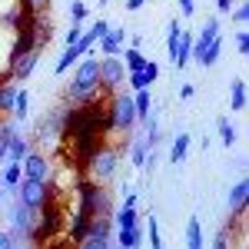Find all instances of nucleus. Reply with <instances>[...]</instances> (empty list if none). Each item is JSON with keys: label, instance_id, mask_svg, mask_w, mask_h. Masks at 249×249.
Listing matches in <instances>:
<instances>
[{"label": "nucleus", "instance_id": "1", "mask_svg": "<svg viewBox=\"0 0 249 249\" xmlns=\"http://www.w3.org/2000/svg\"><path fill=\"white\" fill-rule=\"evenodd\" d=\"M100 93H103L100 90V60L93 53H87V57L77 60L73 80L67 87V103L70 107H83V103H93Z\"/></svg>", "mask_w": 249, "mask_h": 249}, {"label": "nucleus", "instance_id": "2", "mask_svg": "<svg viewBox=\"0 0 249 249\" xmlns=\"http://www.w3.org/2000/svg\"><path fill=\"white\" fill-rule=\"evenodd\" d=\"M120 146H100L96 143L93 150L87 153V160H83V170H87V179H93V183H110L116 176V166H120Z\"/></svg>", "mask_w": 249, "mask_h": 249}, {"label": "nucleus", "instance_id": "3", "mask_svg": "<svg viewBox=\"0 0 249 249\" xmlns=\"http://www.w3.org/2000/svg\"><path fill=\"white\" fill-rule=\"evenodd\" d=\"M77 210L87 213V216H113V196L103 183H93V179H83L77 186Z\"/></svg>", "mask_w": 249, "mask_h": 249}, {"label": "nucleus", "instance_id": "4", "mask_svg": "<svg viewBox=\"0 0 249 249\" xmlns=\"http://www.w3.org/2000/svg\"><path fill=\"white\" fill-rule=\"evenodd\" d=\"M136 123V110H133V93H110V107H107V130L113 133H130Z\"/></svg>", "mask_w": 249, "mask_h": 249}, {"label": "nucleus", "instance_id": "5", "mask_svg": "<svg viewBox=\"0 0 249 249\" xmlns=\"http://www.w3.org/2000/svg\"><path fill=\"white\" fill-rule=\"evenodd\" d=\"M37 219H40V210H30L17 199L14 210H10V236L17 243H37Z\"/></svg>", "mask_w": 249, "mask_h": 249}, {"label": "nucleus", "instance_id": "6", "mask_svg": "<svg viewBox=\"0 0 249 249\" xmlns=\"http://www.w3.org/2000/svg\"><path fill=\"white\" fill-rule=\"evenodd\" d=\"M14 190H17V199L23 206H30V210H43L47 203H53V183H47V179H30V176H23Z\"/></svg>", "mask_w": 249, "mask_h": 249}, {"label": "nucleus", "instance_id": "7", "mask_svg": "<svg viewBox=\"0 0 249 249\" xmlns=\"http://www.w3.org/2000/svg\"><path fill=\"white\" fill-rule=\"evenodd\" d=\"M113 243V216H90L87 232L80 236L77 246L83 249H107Z\"/></svg>", "mask_w": 249, "mask_h": 249}, {"label": "nucleus", "instance_id": "8", "mask_svg": "<svg viewBox=\"0 0 249 249\" xmlns=\"http://www.w3.org/2000/svg\"><path fill=\"white\" fill-rule=\"evenodd\" d=\"M126 83V67L120 57H100V90L110 96Z\"/></svg>", "mask_w": 249, "mask_h": 249}, {"label": "nucleus", "instance_id": "9", "mask_svg": "<svg viewBox=\"0 0 249 249\" xmlns=\"http://www.w3.org/2000/svg\"><path fill=\"white\" fill-rule=\"evenodd\" d=\"M40 57H43V47H30L27 53H20V57L7 60V63H10V67H7V77L14 80V83H23V80L37 70V60H40Z\"/></svg>", "mask_w": 249, "mask_h": 249}, {"label": "nucleus", "instance_id": "10", "mask_svg": "<svg viewBox=\"0 0 249 249\" xmlns=\"http://www.w3.org/2000/svg\"><path fill=\"white\" fill-rule=\"evenodd\" d=\"M20 166H23V176H30V179H47V183H53V166H50V160L43 153H30L20 160Z\"/></svg>", "mask_w": 249, "mask_h": 249}, {"label": "nucleus", "instance_id": "11", "mask_svg": "<svg viewBox=\"0 0 249 249\" xmlns=\"http://www.w3.org/2000/svg\"><path fill=\"white\" fill-rule=\"evenodd\" d=\"M219 37V20L210 17L206 23H203V30H199V37H193V50H190V60H196L199 63V57H203V50L210 47L213 40Z\"/></svg>", "mask_w": 249, "mask_h": 249}, {"label": "nucleus", "instance_id": "12", "mask_svg": "<svg viewBox=\"0 0 249 249\" xmlns=\"http://www.w3.org/2000/svg\"><path fill=\"white\" fill-rule=\"evenodd\" d=\"M107 30H110V23H107V20H96L93 27H87V30L80 34V40H77V50L83 53V57H87V53H93V50H96V43H100V37H103Z\"/></svg>", "mask_w": 249, "mask_h": 249}, {"label": "nucleus", "instance_id": "13", "mask_svg": "<svg viewBox=\"0 0 249 249\" xmlns=\"http://www.w3.org/2000/svg\"><path fill=\"white\" fill-rule=\"evenodd\" d=\"M123 40H126V30L123 27H110L103 37H100V53L103 57H120V50H123Z\"/></svg>", "mask_w": 249, "mask_h": 249}, {"label": "nucleus", "instance_id": "14", "mask_svg": "<svg viewBox=\"0 0 249 249\" xmlns=\"http://www.w3.org/2000/svg\"><path fill=\"white\" fill-rule=\"evenodd\" d=\"M3 136H7V160H23L27 156V136H20L14 130V123H3Z\"/></svg>", "mask_w": 249, "mask_h": 249}, {"label": "nucleus", "instance_id": "15", "mask_svg": "<svg viewBox=\"0 0 249 249\" xmlns=\"http://www.w3.org/2000/svg\"><path fill=\"white\" fill-rule=\"evenodd\" d=\"M17 90H20V83H14V80L7 77H0V116H10L14 113V100H17Z\"/></svg>", "mask_w": 249, "mask_h": 249}, {"label": "nucleus", "instance_id": "16", "mask_svg": "<svg viewBox=\"0 0 249 249\" xmlns=\"http://www.w3.org/2000/svg\"><path fill=\"white\" fill-rule=\"evenodd\" d=\"M246 203H249V183H246V176H239L230 190V213L232 216L236 213H246Z\"/></svg>", "mask_w": 249, "mask_h": 249}, {"label": "nucleus", "instance_id": "17", "mask_svg": "<svg viewBox=\"0 0 249 249\" xmlns=\"http://www.w3.org/2000/svg\"><path fill=\"white\" fill-rule=\"evenodd\" d=\"M113 239L123 249H136L140 243H143V226L136 223V226H126V230H113Z\"/></svg>", "mask_w": 249, "mask_h": 249}, {"label": "nucleus", "instance_id": "18", "mask_svg": "<svg viewBox=\"0 0 249 249\" xmlns=\"http://www.w3.org/2000/svg\"><path fill=\"white\" fill-rule=\"evenodd\" d=\"M133 110H136V120H140V123H146V120H150V110H153L150 87H143V90H133Z\"/></svg>", "mask_w": 249, "mask_h": 249}, {"label": "nucleus", "instance_id": "19", "mask_svg": "<svg viewBox=\"0 0 249 249\" xmlns=\"http://www.w3.org/2000/svg\"><path fill=\"white\" fill-rule=\"evenodd\" d=\"M190 143H193L190 133H176V140H173V146H170V163H173V166L186 160V153H190Z\"/></svg>", "mask_w": 249, "mask_h": 249}, {"label": "nucleus", "instance_id": "20", "mask_svg": "<svg viewBox=\"0 0 249 249\" xmlns=\"http://www.w3.org/2000/svg\"><path fill=\"white\" fill-rule=\"evenodd\" d=\"M140 223V213H136V206H120V210L113 213V230H126V226H136Z\"/></svg>", "mask_w": 249, "mask_h": 249}, {"label": "nucleus", "instance_id": "21", "mask_svg": "<svg viewBox=\"0 0 249 249\" xmlns=\"http://www.w3.org/2000/svg\"><path fill=\"white\" fill-rule=\"evenodd\" d=\"M186 246L190 249H203V223H199V216H190L186 219Z\"/></svg>", "mask_w": 249, "mask_h": 249}, {"label": "nucleus", "instance_id": "22", "mask_svg": "<svg viewBox=\"0 0 249 249\" xmlns=\"http://www.w3.org/2000/svg\"><path fill=\"white\" fill-rule=\"evenodd\" d=\"M80 57H83V53H80L77 47H63V53H60V60L53 63V73H57V77H63V73H67L70 67H77V60H80Z\"/></svg>", "mask_w": 249, "mask_h": 249}, {"label": "nucleus", "instance_id": "23", "mask_svg": "<svg viewBox=\"0 0 249 249\" xmlns=\"http://www.w3.org/2000/svg\"><path fill=\"white\" fill-rule=\"evenodd\" d=\"M179 34H183V23L173 17L170 23H166V53H170V60L176 57V47H179Z\"/></svg>", "mask_w": 249, "mask_h": 249}, {"label": "nucleus", "instance_id": "24", "mask_svg": "<svg viewBox=\"0 0 249 249\" xmlns=\"http://www.w3.org/2000/svg\"><path fill=\"white\" fill-rule=\"evenodd\" d=\"M230 107L239 113V110H246V80H232V90H230Z\"/></svg>", "mask_w": 249, "mask_h": 249}, {"label": "nucleus", "instance_id": "25", "mask_svg": "<svg viewBox=\"0 0 249 249\" xmlns=\"http://www.w3.org/2000/svg\"><path fill=\"white\" fill-rule=\"evenodd\" d=\"M126 153H130V163H133V166H143V163H146V153H150V146H146L143 140H130Z\"/></svg>", "mask_w": 249, "mask_h": 249}, {"label": "nucleus", "instance_id": "26", "mask_svg": "<svg viewBox=\"0 0 249 249\" xmlns=\"http://www.w3.org/2000/svg\"><path fill=\"white\" fill-rule=\"evenodd\" d=\"M219 53H223V37H216L210 47L203 50V57H199V63H196V67H213V63L219 60Z\"/></svg>", "mask_w": 249, "mask_h": 249}, {"label": "nucleus", "instance_id": "27", "mask_svg": "<svg viewBox=\"0 0 249 249\" xmlns=\"http://www.w3.org/2000/svg\"><path fill=\"white\" fill-rule=\"evenodd\" d=\"M27 113H30V93H27V90H17V100H14V113H10V120H27Z\"/></svg>", "mask_w": 249, "mask_h": 249}, {"label": "nucleus", "instance_id": "28", "mask_svg": "<svg viewBox=\"0 0 249 249\" xmlns=\"http://www.w3.org/2000/svg\"><path fill=\"white\" fill-rule=\"evenodd\" d=\"M20 179H23V166H20V160H10V166L3 170V186H7V190H14Z\"/></svg>", "mask_w": 249, "mask_h": 249}, {"label": "nucleus", "instance_id": "29", "mask_svg": "<svg viewBox=\"0 0 249 249\" xmlns=\"http://www.w3.org/2000/svg\"><path fill=\"white\" fill-rule=\"evenodd\" d=\"M219 140H223V146H226V150L236 146V130H232L230 120H219Z\"/></svg>", "mask_w": 249, "mask_h": 249}, {"label": "nucleus", "instance_id": "30", "mask_svg": "<svg viewBox=\"0 0 249 249\" xmlns=\"http://www.w3.org/2000/svg\"><path fill=\"white\" fill-rule=\"evenodd\" d=\"M87 14H90V7H87L83 0H73V3H70V20H73V23H83Z\"/></svg>", "mask_w": 249, "mask_h": 249}, {"label": "nucleus", "instance_id": "31", "mask_svg": "<svg viewBox=\"0 0 249 249\" xmlns=\"http://www.w3.org/2000/svg\"><path fill=\"white\" fill-rule=\"evenodd\" d=\"M230 243H232V226H230V223H226L223 230L216 232V239H213V246H216V249H226V246H230Z\"/></svg>", "mask_w": 249, "mask_h": 249}, {"label": "nucleus", "instance_id": "32", "mask_svg": "<svg viewBox=\"0 0 249 249\" xmlns=\"http://www.w3.org/2000/svg\"><path fill=\"white\" fill-rule=\"evenodd\" d=\"M146 230H150V246L160 249L163 246V239H160V226H156V216L150 213V219H146Z\"/></svg>", "mask_w": 249, "mask_h": 249}, {"label": "nucleus", "instance_id": "33", "mask_svg": "<svg viewBox=\"0 0 249 249\" xmlns=\"http://www.w3.org/2000/svg\"><path fill=\"white\" fill-rule=\"evenodd\" d=\"M140 73H143V77H146V83L153 87V83H156V77H160V63H153V60H146Z\"/></svg>", "mask_w": 249, "mask_h": 249}, {"label": "nucleus", "instance_id": "34", "mask_svg": "<svg viewBox=\"0 0 249 249\" xmlns=\"http://www.w3.org/2000/svg\"><path fill=\"white\" fill-rule=\"evenodd\" d=\"M232 20H236L239 27H246V23H249V3H239V7H232Z\"/></svg>", "mask_w": 249, "mask_h": 249}, {"label": "nucleus", "instance_id": "35", "mask_svg": "<svg viewBox=\"0 0 249 249\" xmlns=\"http://www.w3.org/2000/svg\"><path fill=\"white\" fill-rule=\"evenodd\" d=\"M126 87H130V90H143V87H150V83H146V77L136 70V73H126Z\"/></svg>", "mask_w": 249, "mask_h": 249}, {"label": "nucleus", "instance_id": "36", "mask_svg": "<svg viewBox=\"0 0 249 249\" xmlns=\"http://www.w3.org/2000/svg\"><path fill=\"white\" fill-rule=\"evenodd\" d=\"M20 7H27V10L37 17L40 10H47V7H50V0H20Z\"/></svg>", "mask_w": 249, "mask_h": 249}, {"label": "nucleus", "instance_id": "37", "mask_svg": "<svg viewBox=\"0 0 249 249\" xmlns=\"http://www.w3.org/2000/svg\"><path fill=\"white\" fill-rule=\"evenodd\" d=\"M80 34H83V27H80V23H73V27H70V30H67V37H63V43H67V47H77Z\"/></svg>", "mask_w": 249, "mask_h": 249}, {"label": "nucleus", "instance_id": "38", "mask_svg": "<svg viewBox=\"0 0 249 249\" xmlns=\"http://www.w3.org/2000/svg\"><path fill=\"white\" fill-rule=\"evenodd\" d=\"M236 50H239L243 57L249 53V30H239V34H236Z\"/></svg>", "mask_w": 249, "mask_h": 249}, {"label": "nucleus", "instance_id": "39", "mask_svg": "<svg viewBox=\"0 0 249 249\" xmlns=\"http://www.w3.org/2000/svg\"><path fill=\"white\" fill-rule=\"evenodd\" d=\"M179 14L183 17H193L196 14V0H179Z\"/></svg>", "mask_w": 249, "mask_h": 249}, {"label": "nucleus", "instance_id": "40", "mask_svg": "<svg viewBox=\"0 0 249 249\" xmlns=\"http://www.w3.org/2000/svg\"><path fill=\"white\" fill-rule=\"evenodd\" d=\"M193 96H196V87L193 83H183L179 87V100H193Z\"/></svg>", "mask_w": 249, "mask_h": 249}, {"label": "nucleus", "instance_id": "41", "mask_svg": "<svg viewBox=\"0 0 249 249\" xmlns=\"http://www.w3.org/2000/svg\"><path fill=\"white\" fill-rule=\"evenodd\" d=\"M14 243H17V239L10 236V230H7V232H0V249H10Z\"/></svg>", "mask_w": 249, "mask_h": 249}, {"label": "nucleus", "instance_id": "42", "mask_svg": "<svg viewBox=\"0 0 249 249\" xmlns=\"http://www.w3.org/2000/svg\"><path fill=\"white\" fill-rule=\"evenodd\" d=\"M126 37H130V47H136V50H143V34H126Z\"/></svg>", "mask_w": 249, "mask_h": 249}, {"label": "nucleus", "instance_id": "43", "mask_svg": "<svg viewBox=\"0 0 249 249\" xmlns=\"http://www.w3.org/2000/svg\"><path fill=\"white\" fill-rule=\"evenodd\" d=\"M7 160V136H3V123H0V163Z\"/></svg>", "mask_w": 249, "mask_h": 249}, {"label": "nucleus", "instance_id": "44", "mask_svg": "<svg viewBox=\"0 0 249 249\" xmlns=\"http://www.w3.org/2000/svg\"><path fill=\"white\" fill-rule=\"evenodd\" d=\"M216 10H219V14H230V10H232V0H216Z\"/></svg>", "mask_w": 249, "mask_h": 249}, {"label": "nucleus", "instance_id": "45", "mask_svg": "<svg viewBox=\"0 0 249 249\" xmlns=\"http://www.w3.org/2000/svg\"><path fill=\"white\" fill-rule=\"evenodd\" d=\"M150 0H126V10H140V7H146Z\"/></svg>", "mask_w": 249, "mask_h": 249}]
</instances>
